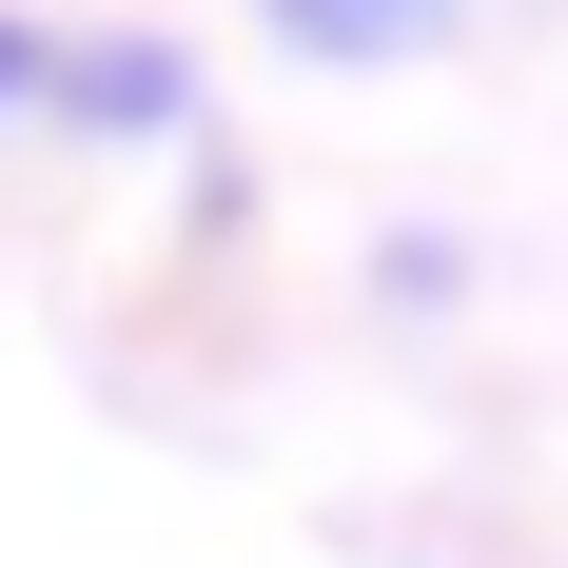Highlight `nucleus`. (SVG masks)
Here are the masks:
<instances>
[{
    "label": "nucleus",
    "mask_w": 568,
    "mask_h": 568,
    "mask_svg": "<svg viewBox=\"0 0 568 568\" xmlns=\"http://www.w3.org/2000/svg\"><path fill=\"white\" fill-rule=\"evenodd\" d=\"M0 118H20V138H196V79H176V40L0 20Z\"/></svg>",
    "instance_id": "obj_1"
},
{
    "label": "nucleus",
    "mask_w": 568,
    "mask_h": 568,
    "mask_svg": "<svg viewBox=\"0 0 568 568\" xmlns=\"http://www.w3.org/2000/svg\"><path fill=\"white\" fill-rule=\"evenodd\" d=\"M412 20H432V0H275V40H294V59H393Z\"/></svg>",
    "instance_id": "obj_2"
}]
</instances>
